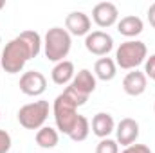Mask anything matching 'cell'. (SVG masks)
I'll list each match as a JSON object with an SVG mask.
<instances>
[{
  "label": "cell",
  "instance_id": "6da1fadb",
  "mask_svg": "<svg viewBox=\"0 0 155 153\" xmlns=\"http://www.w3.org/2000/svg\"><path fill=\"white\" fill-rule=\"evenodd\" d=\"M41 47L43 40L36 31H24L5 43L0 54V65L7 74H18L24 70L29 60L38 56Z\"/></svg>",
  "mask_w": 155,
  "mask_h": 153
},
{
  "label": "cell",
  "instance_id": "7a4b0ae2",
  "mask_svg": "<svg viewBox=\"0 0 155 153\" xmlns=\"http://www.w3.org/2000/svg\"><path fill=\"white\" fill-rule=\"evenodd\" d=\"M72 47V36L67 33V29L63 27H51L45 33L43 38V54L49 61L52 63H60L63 61Z\"/></svg>",
  "mask_w": 155,
  "mask_h": 153
},
{
  "label": "cell",
  "instance_id": "3957f363",
  "mask_svg": "<svg viewBox=\"0 0 155 153\" xmlns=\"http://www.w3.org/2000/svg\"><path fill=\"white\" fill-rule=\"evenodd\" d=\"M148 58L146 43L141 40H126L116 49V65L123 70H135Z\"/></svg>",
  "mask_w": 155,
  "mask_h": 153
},
{
  "label": "cell",
  "instance_id": "277c9868",
  "mask_svg": "<svg viewBox=\"0 0 155 153\" xmlns=\"http://www.w3.org/2000/svg\"><path fill=\"white\" fill-rule=\"evenodd\" d=\"M97 79L94 76V72H90L88 69H81L79 72H76V76L72 79V83L63 90V94L76 105V106H83L90 94L96 90Z\"/></svg>",
  "mask_w": 155,
  "mask_h": 153
},
{
  "label": "cell",
  "instance_id": "5b68a950",
  "mask_svg": "<svg viewBox=\"0 0 155 153\" xmlns=\"http://www.w3.org/2000/svg\"><path fill=\"white\" fill-rule=\"evenodd\" d=\"M52 114H54V122H56V130L61 132L63 135H69L76 124L78 117V106L65 96V94H60L56 99H54V105H52Z\"/></svg>",
  "mask_w": 155,
  "mask_h": 153
},
{
  "label": "cell",
  "instance_id": "8992f818",
  "mask_svg": "<svg viewBox=\"0 0 155 153\" xmlns=\"http://www.w3.org/2000/svg\"><path fill=\"white\" fill-rule=\"evenodd\" d=\"M49 110H51L49 101L38 99V101L24 105L18 110L16 117H18L20 126H24L25 130H36L38 132L41 126H45V121L49 117Z\"/></svg>",
  "mask_w": 155,
  "mask_h": 153
},
{
  "label": "cell",
  "instance_id": "52a82bcc",
  "mask_svg": "<svg viewBox=\"0 0 155 153\" xmlns=\"http://www.w3.org/2000/svg\"><path fill=\"white\" fill-rule=\"evenodd\" d=\"M85 49L94 56H107L114 49V38L105 31H90L85 36Z\"/></svg>",
  "mask_w": 155,
  "mask_h": 153
},
{
  "label": "cell",
  "instance_id": "ba28073f",
  "mask_svg": "<svg viewBox=\"0 0 155 153\" xmlns=\"http://www.w3.org/2000/svg\"><path fill=\"white\" fill-rule=\"evenodd\" d=\"M20 92L29 97H38L47 90V77L38 70H27L20 77Z\"/></svg>",
  "mask_w": 155,
  "mask_h": 153
},
{
  "label": "cell",
  "instance_id": "9c48e42d",
  "mask_svg": "<svg viewBox=\"0 0 155 153\" xmlns=\"http://www.w3.org/2000/svg\"><path fill=\"white\" fill-rule=\"evenodd\" d=\"M92 20L97 27L108 29L119 22V9L112 2H99L92 9Z\"/></svg>",
  "mask_w": 155,
  "mask_h": 153
},
{
  "label": "cell",
  "instance_id": "30bf717a",
  "mask_svg": "<svg viewBox=\"0 0 155 153\" xmlns=\"http://www.w3.org/2000/svg\"><path fill=\"white\" fill-rule=\"evenodd\" d=\"M139 137V122L132 117H124L116 124V141L121 146H132L135 144Z\"/></svg>",
  "mask_w": 155,
  "mask_h": 153
},
{
  "label": "cell",
  "instance_id": "8fae6325",
  "mask_svg": "<svg viewBox=\"0 0 155 153\" xmlns=\"http://www.w3.org/2000/svg\"><path fill=\"white\" fill-rule=\"evenodd\" d=\"M92 20L83 11H72L65 18V29L71 36H87L90 33Z\"/></svg>",
  "mask_w": 155,
  "mask_h": 153
},
{
  "label": "cell",
  "instance_id": "7c38bea8",
  "mask_svg": "<svg viewBox=\"0 0 155 153\" xmlns=\"http://www.w3.org/2000/svg\"><path fill=\"white\" fill-rule=\"evenodd\" d=\"M146 85H148V77L144 72H141V70H132V72H128L124 79H123V90L128 94V96H132V97H137V96H141V94H144V90H146Z\"/></svg>",
  "mask_w": 155,
  "mask_h": 153
},
{
  "label": "cell",
  "instance_id": "4fadbf2b",
  "mask_svg": "<svg viewBox=\"0 0 155 153\" xmlns=\"http://www.w3.org/2000/svg\"><path fill=\"white\" fill-rule=\"evenodd\" d=\"M112 132H116V122L114 117L107 112H99L92 119V133L99 139H107Z\"/></svg>",
  "mask_w": 155,
  "mask_h": 153
},
{
  "label": "cell",
  "instance_id": "5bb4252c",
  "mask_svg": "<svg viewBox=\"0 0 155 153\" xmlns=\"http://www.w3.org/2000/svg\"><path fill=\"white\" fill-rule=\"evenodd\" d=\"M144 29V24L139 16L135 15H128V16H123L119 22H117V33L126 36V38H135L143 33Z\"/></svg>",
  "mask_w": 155,
  "mask_h": 153
},
{
  "label": "cell",
  "instance_id": "9a60e30c",
  "mask_svg": "<svg viewBox=\"0 0 155 153\" xmlns=\"http://www.w3.org/2000/svg\"><path fill=\"white\" fill-rule=\"evenodd\" d=\"M76 76V70H74V63L69 61V60H63L60 63L54 65L52 72H51V77L56 85H71L72 79Z\"/></svg>",
  "mask_w": 155,
  "mask_h": 153
},
{
  "label": "cell",
  "instance_id": "2e32d148",
  "mask_svg": "<svg viewBox=\"0 0 155 153\" xmlns=\"http://www.w3.org/2000/svg\"><path fill=\"white\" fill-rule=\"evenodd\" d=\"M117 74V65L112 58H99L94 65V76L101 81H112Z\"/></svg>",
  "mask_w": 155,
  "mask_h": 153
},
{
  "label": "cell",
  "instance_id": "e0dca14e",
  "mask_svg": "<svg viewBox=\"0 0 155 153\" xmlns=\"http://www.w3.org/2000/svg\"><path fill=\"white\" fill-rule=\"evenodd\" d=\"M36 144L43 150H52L58 146L60 142V133L56 128H51V126H41L38 132H36Z\"/></svg>",
  "mask_w": 155,
  "mask_h": 153
},
{
  "label": "cell",
  "instance_id": "ac0fdd59",
  "mask_svg": "<svg viewBox=\"0 0 155 153\" xmlns=\"http://www.w3.org/2000/svg\"><path fill=\"white\" fill-rule=\"evenodd\" d=\"M88 133H90V122H88V119H87L85 115L79 114L76 124H74V128H72V132L69 133V137H71V141H74V142H83V141H87Z\"/></svg>",
  "mask_w": 155,
  "mask_h": 153
},
{
  "label": "cell",
  "instance_id": "d6986e66",
  "mask_svg": "<svg viewBox=\"0 0 155 153\" xmlns=\"http://www.w3.org/2000/svg\"><path fill=\"white\" fill-rule=\"evenodd\" d=\"M96 153H119V144L116 139H99L97 146H96Z\"/></svg>",
  "mask_w": 155,
  "mask_h": 153
},
{
  "label": "cell",
  "instance_id": "ffe728a7",
  "mask_svg": "<svg viewBox=\"0 0 155 153\" xmlns=\"http://www.w3.org/2000/svg\"><path fill=\"white\" fill-rule=\"evenodd\" d=\"M11 135L5 130H0V153H7L11 150Z\"/></svg>",
  "mask_w": 155,
  "mask_h": 153
},
{
  "label": "cell",
  "instance_id": "44dd1931",
  "mask_svg": "<svg viewBox=\"0 0 155 153\" xmlns=\"http://www.w3.org/2000/svg\"><path fill=\"white\" fill-rule=\"evenodd\" d=\"M144 74H146V77H152L153 79V76H155V54H152L150 58H146V61H144Z\"/></svg>",
  "mask_w": 155,
  "mask_h": 153
},
{
  "label": "cell",
  "instance_id": "7402d4cb",
  "mask_svg": "<svg viewBox=\"0 0 155 153\" xmlns=\"http://www.w3.org/2000/svg\"><path fill=\"white\" fill-rule=\"evenodd\" d=\"M121 153H152V150L146 144H132V146H126Z\"/></svg>",
  "mask_w": 155,
  "mask_h": 153
},
{
  "label": "cell",
  "instance_id": "603a6c76",
  "mask_svg": "<svg viewBox=\"0 0 155 153\" xmlns=\"http://www.w3.org/2000/svg\"><path fill=\"white\" fill-rule=\"evenodd\" d=\"M146 15H148V22H150V25L155 29V4H152V5L148 7V13H146Z\"/></svg>",
  "mask_w": 155,
  "mask_h": 153
},
{
  "label": "cell",
  "instance_id": "cb8c5ba5",
  "mask_svg": "<svg viewBox=\"0 0 155 153\" xmlns=\"http://www.w3.org/2000/svg\"><path fill=\"white\" fill-rule=\"evenodd\" d=\"M4 7H5V0H0V11H2Z\"/></svg>",
  "mask_w": 155,
  "mask_h": 153
},
{
  "label": "cell",
  "instance_id": "d4e9b609",
  "mask_svg": "<svg viewBox=\"0 0 155 153\" xmlns=\"http://www.w3.org/2000/svg\"><path fill=\"white\" fill-rule=\"evenodd\" d=\"M0 43H2V38H0Z\"/></svg>",
  "mask_w": 155,
  "mask_h": 153
},
{
  "label": "cell",
  "instance_id": "484cf974",
  "mask_svg": "<svg viewBox=\"0 0 155 153\" xmlns=\"http://www.w3.org/2000/svg\"><path fill=\"white\" fill-rule=\"evenodd\" d=\"M153 110H155V105H153Z\"/></svg>",
  "mask_w": 155,
  "mask_h": 153
},
{
  "label": "cell",
  "instance_id": "4316f807",
  "mask_svg": "<svg viewBox=\"0 0 155 153\" xmlns=\"http://www.w3.org/2000/svg\"><path fill=\"white\" fill-rule=\"evenodd\" d=\"M153 81H155V76H153Z\"/></svg>",
  "mask_w": 155,
  "mask_h": 153
},
{
  "label": "cell",
  "instance_id": "83f0119b",
  "mask_svg": "<svg viewBox=\"0 0 155 153\" xmlns=\"http://www.w3.org/2000/svg\"><path fill=\"white\" fill-rule=\"evenodd\" d=\"M47 153H49V151H47Z\"/></svg>",
  "mask_w": 155,
  "mask_h": 153
}]
</instances>
